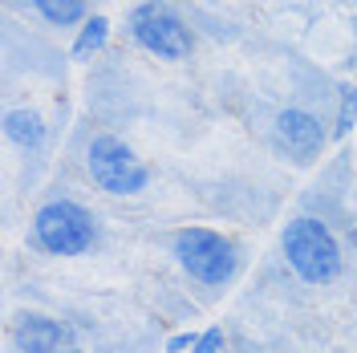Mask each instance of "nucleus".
<instances>
[{"label":"nucleus","instance_id":"obj_1","mask_svg":"<svg viewBox=\"0 0 357 353\" xmlns=\"http://www.w3.org/2000/svg\"><path fill=\"white\" fill-rule=\"evenodd\" d=\"M284 260L305 285H333L341 276V243L329 232V223L317 216H296L280 236Z\"/></svg>","mask_w":357,"mask_h":353},{"label":"nucleus","instance_id":"obj_2","mask_svg":"<svg viewBox=\"0 0 357 353\" xmlns=\"http://www.w3.org/2000/svg\"><path fill=\"white\" fill-rule=\"evenodd\" d=\"M171 252H175L178 268L203 288H223L240 268L236 243L215 227H183V232H175Z\"/></svg>","mask_w":357,"mask_h":353},{"label":"nucleus","instance_id":"obj_3","mask_svg":"<svg viewBox=\"0 0 357 353\" xmlns=\"http://www.w3.org/2000/svg\"><path fill=\"white\" fill-rule=\"evenodd\" d=\"M98 240V220L73 199H53L33 216V243L49 256H86Z\"/></svg>","mask_w":357,"mask_h":353},{"label":"nucleus","instance_id":"obj_4","mask_svg":"<svg viewBox=\"0 0 357 353\" xmlns=\"http://www.w3.org/2000/svg\"><path fill=\"white\" fill-rule=\"evenodd\" d=\"M130 37L134 45H142L151 57H162V61H183L195 53V33L183 24L171 4L162 0H142L130 13Z\"/></svg>","mask_w":357,"mask_h":353},{"label":"nucleus","instance_id":"obj_5","mask_svg":"<svg viewBox=\"0 0 357 353\" xmlns=\"http://www.w3.org/2000/svg\"><path fill=\"white\" fill-rule=\"evenodd\" d=\"M89 179L106 191V195H138L146 191L151 183V167L134 155L130 142L114 138V134H98L89 142V155H86Z\"/></svg>","mask_w":357,"mask_h":353},{"label":"nucleus","instance_id":"obj_6","mask_svg":"<svg viewBox=\"0 0 357 353\" xmlns=\"http://www.w3.org/2000/svg\"><path fill=\"white\" fill-rule=\"evenodd\" d=\"M272 134H276V147H280L284 155H292L301 167H309L312 158L325 151V142H329L325 122H321L317 114L301 110V106H289V110L276 114V126H272Z\"/></svg>","mask_w":357,"mask_h":353},{"label":"nucleus","instance_id":"obj_7","mask_svg":"<svg viewBox=\"0 0 357 353\" xmlns=\"http://www.w3.org/2000/svg\"><path fill=\"white\" fill-rule=\"evenodd\" d=\"M73 329L49 313H21L13 321V345L21 353H61L69 350Z\"/></svg>","mask_w":357,"mask_h":353},{"label":"nucleus","instance_id":"obj_8","mask_svg":"<svg viewBox=\"0 0 357 353\" xmlns=\"http://www.w3.org/2000/svg\"><path fill=\"white\" fill-rule=\"evenodd\" d=\"M4 138L21 151H37L45 142V118L37 110H8L4 114Z\"/></svg>","mask_w":357,"mask_h":353},{"label":"nucleus","instance_id":"obj_9","mask_svg":"<svg viewBox=\"0 0 357 353\" xmlns=\"http://www.w3.org/2000/svg\"><path fill=\"white\" fill-rule=\"evenodd\" d=\"M33 8L57 29H73L89 17V0H33Z\"/></svg>","mask_w":357,"mask_h":353},{"label":"nucleus","instance_id":"obj_10","mask_svg":"<svg viewBox=\"0 0 357 353\" xmlns=\"http://www.w3.org/2000/svg\"><path fill=\"white\" fill-rule=\"evenodd\" d=\"M102 45H106V21H102V17H93V21H86L82 37H77V45H73V53H77V57H86L89 49H102Z\"/></svg>","mask_w":357,"mask_h":353},{"label":"nucleus","instance_id":"obj_11","mask_svg":"<svg viewBox=\"0 0 357 353\" xmlns=\"http://www.w3.org/2000/svg\"><path fill=\"white\" fill-rule=\"evenodd\" d=\"M354 114H357V98L349 86H341V118H337V138L341 134H349V126H354Z\"/></svg>","mask_w":357,"mask_h":353},{"label":"nucleus","instance_id":"obj_12","mask_svg":"<svg viewBox=\"0 0 357 353\" xmlns=\"http://www.w3.org/2000/svg\"><path fill=\"white\" fill-rule=\"evenodd\" d=\"M223 329H207V333H199V341H195V353H223Z\"/></svg>","mask_w":357,"mask_h":353},{"label":"nucleus","instance_id":"obj_13","mask_svg":"<svg viewBox=\"0 0 357 353\" xmlns=\"http://www.w3.org/2000/svg\"><path fill=\"white\" fill-rule=\"evenodd\" d=\"M195 341H199V337H191V333H178V337H171V341H167V353H183V350H195Z\"/></svg>","mask_w":357,"mask_h":353},{"label":"nucleus","instance_id":"obj_14","mask_svg":"<svg viewBox=\"0 0 357 353\" xmlns=\"http://www.w3.org/2000/svg\"><path fill=\"white\" fill-rule=\"evenodd\" d=\"M61 353H77V350H73V345H69V350H61Z\"/></svg>","mask_w":357,"mask_h":353}]
</instances>
